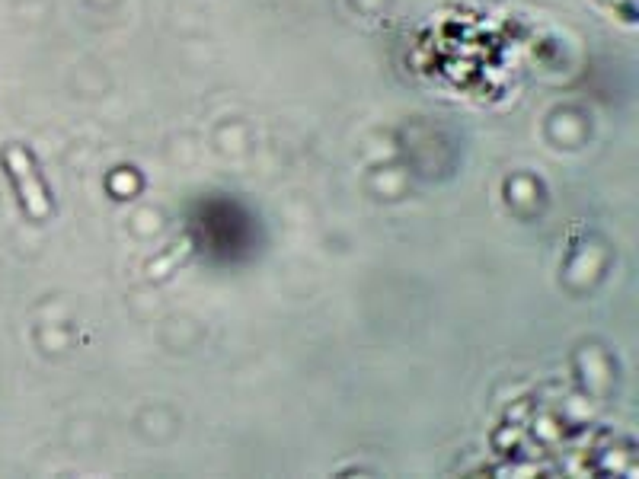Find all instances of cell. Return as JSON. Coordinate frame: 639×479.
Returning a JSON list of instances; mask_svg holds the SVG:
<instances>
[{
	"label": "cell",
	"mask_w": 639,
	"mask_h": 479,
	"mask_svg": "<svg viewBox=\"0 0 639 479\" xmlns=\"http://www.w3.org/2000/svg\"><path fill=\"white\" fill-rule=\"evenodd\" d=\"M10 167H13L10 173L16 179V189H20V195H23V208L36 221L48 218V214H52V198L45 195V186H42L39 173L32 170L29 154H23L20 147H13V151H10Z\"/></svg>",
	"instance_id": "6da1fadb"
}]
</instances>
